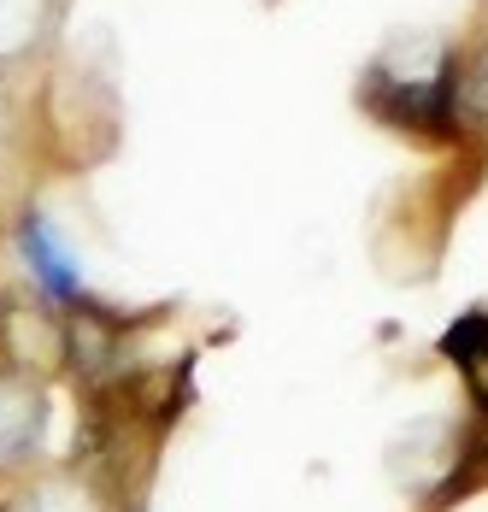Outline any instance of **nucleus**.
<instances>
[{"instance_id": "obj_1", "label": "nucleus", "mask_w": 488, "mask_h": 512, "mask_svg": "<svg viewBox=\"0 0 488 512\" xmlns=\"http://www.w3.org/2000/svg\"><path fill=\"white\" fill-rule=\"evenodd\" d=\"M459 101H465V77H459V53L430 36H406L394 42L371 77H365V106L377 118H389L400 130H453L459 124Z\"/></svg>"}, {"instance_id": "obj_2", "label": "nucleus", "mask_w": 488, "mask_h": 512, "mask_svg": "<svg viewBox=\"0 0 488 512\" xmlns=\"http://www.w3.org/2000/svg\"><path fill=\"white\" fill-rule=\"evenodd\" d=\"M18 248H24L30 277L42 283V295H48V301H59V307H77V301H83V283H77L71 248L53 236L48 218H24V224H18Z\"/></svg>"}, {"instance_id": "obj_3", "label": "nucleus", "mask_w": 488, "mask_h": 512, "mask_svg": "<svg viewBox=\"0 0 488 512\" xmlns=\"http://www.w3.org/2000/svg\"><path fill=\"white\" fill-rule=\"evenodd\" d=\"M441 354L453 359V371L465 377L471 401H477L483 418H488V307L453 318V324H447V336H441Z\"/></svg>"}, {"instance_id": "obj_4", "label": "nucleus", "mask_w": 488, "mask_h": 512, "mask_svg": "<svg viewBox=\"0 0 488 512\" xmlns=\"http://www.w3.org/2000/svg\"><path fill=\"white\" fill-rule=\"evenodd\" d=\"M42 430V401L18 377H0V460H24Z\"/></svg>"}, {"instance_id": "obj_5", "label": "nucleus", "mask_w": 488, "mask_h": 512, "mask_svg": "<svg viewBox=\"0 0 488 512\" xmlns=\"http://www.w3.org/2000/svg\"><path fill=\"white\" fill-rule=\"evenodd\" d=\"M48 0H0V53H18L36 30H42Z\"/></svg>"}]
</instances>
